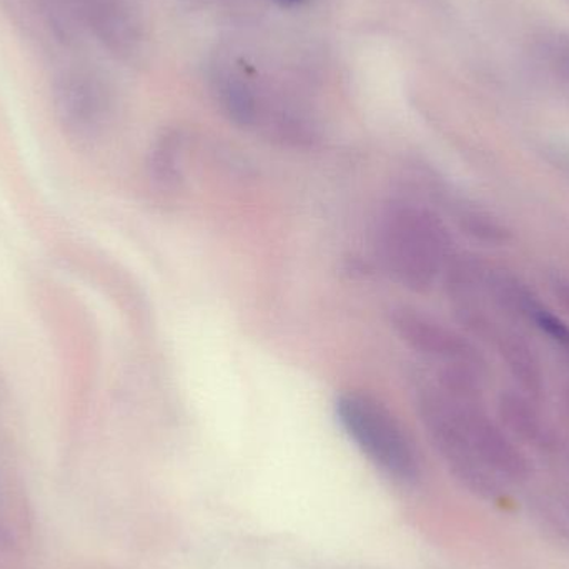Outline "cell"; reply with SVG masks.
I'll return each mask as SVG.
<instances>
[{
	"mask_svg": "<svg viewBox=\"0 0 569 569\" xmlns=\"http://www.w3.org/2000/svg\"><path fill=\"white\" fill-rule=\"evenodd\" d=\"M378 253L395 282L425 293L443 277L455 256L453 240L437 213L418 203L398 202L381 216Z\"/></svg>",
	"mask_w": 569,
	"mask_h": 569,
	"instance_id": "cell-1",
	"label": "cell"
},
{
	"mask_svg": "<svg viewBox=\"0 0 569 569\" xmlns=\"http://www.w3.org/2000/svg\"><path fill=\"white\" fill-rule=\"evenodd\" d=\"M488 303L515 320H530L531 313L541 303L533 290L520 277L491 267L487 287Z\"/></svg>",
	"mask_w": 569,
	"mask_h": 569,
	"instance_id": "cell-10",
	"label": "cell"
},
{
	"mask_svg": "<svg viewBox=\"0 0 569 569\" xmlns=\"http://www.w3.org/2000/svg\"><path fill=\"white\" fill-rule=\"evenodd\" d=\"M491 347L500 355L518 390L533 400L541 401L545 393L543 365L530 341L518 331L501 327L491 341Z\"/></svg>",
	"mask_w": 569,
	"mask_h": 569,
	"instance_id": "cell-9",
	"label": "cell"
},
{
	"mask_svg": "<svg viewBox=\"0 0 569 569\" xmlns=\"http://www.w3.org/2000/svg\"><path fill=\"white\" fill-rule=\"evenodd\" d=\"M533 513L545 530L558 540L569 545V497L567 495H543L535 498Z\"/></svg>",
	"mask_w": 569,
	"mask_h": 569,
	"instance_id": "cell-14",
	"label": "cell"
},
{
	"mask_svg": "<svg viewBox=\"0 0 569 569\" xmlns=\"http://www.w3.org/2000/svg\"><path fill=\"white\" fill-rule=\"evenodd\" d=\"M417 410L431 445L461 487L490 503L503 500V481L475 453L453 398L431 385L418 391Z\"/></svg>",
	"mask_w": 569,
	"mask_h": 569,
	"instance_id": "cell-3",
	"label": "cell"
},
{
	"mask_svg": "<svg viewBox=\"0 0 569 569\" xmlns=\"http://www.w3.org/2000/svg\"><path fill=\"white\" fill-rule=\"evenodd\" d=\"M563 455H565V461H567V467L569 470V438L563 443Z\"/></svg>",
	"mask_w": 569,
	"mask_h": 569,
	"instance_id": "cell-19",
	"label": "cell"
},
{
	"mask_svg": "<svg viewBox=\"0 0 569 569\" xmlns=\"http://www.w3.org/2000/svg\"><path fill=\"white\" fill-rule=\"evenodd\" d=\"M50 97L57 122L70 139H97L112 122L116 99L109 80L83 60H63L50 77Z\"/></svg>",
	"mask_w": 569,
	"mask_h": 569,
	"instance_id": "cell-4",
	"label": "cell"
},
{
	"mask_svg": "<svg viewBox=\"0 0 569 569\" xmlns=\"http://www.w3.org/2000/svg\"><path fill=\"white\" fill-rule=\"evenodd\" d=\"M153 180L166 189H172L180 180V143L177 137L163 136L157 142L150 160Z\"/></svg>",
	"mask_w": 569,
	"mask_h": 569,
	"instance_id": "cell-15",
	"label": "cell"
},
{
	"mask_svg": "<svg viewBox=\"0 0 569 569\" xmlns=\"http://www.w3.org/2000/svg\"><path fill=\"white\" fill-rule=\"evenodd\" d=\"M283 2H300V0H283Z\"/></svg>",
	"mask_w": 569,
	"mask_h": 569,
	"instance_id": "cell-20",
	"label": "cell"
},
{
	"mask_svg": "<svg viewBox=\"0 0 569 569\" xmlns=\"http://www.w3.org/2000/svg\"><path fill=\"white\" fill-rule=\"evenodd\" d=\"M441 390L453 398L471 447L481 463L500 481H507V483L527 481L533 471L530 460L518 447L517 440L505 430L503 425L488 415L481 397L451 393L445 388Z\"/></svg>",
	"mask_w": 569,
	"mask_h": 569,
	"instance_id": "cell-5",
	"label": "cell"
},
{
	"mask_svg": "<svg viewBox=\"0 0 569 569\" xmlns=\"http://www.w3.org/2000/svg\"><path fill=\"white\" fill-rule=\"evenodd\" d=\"M533 56L541 72L569 99V37L558 32L538 37Z\"/></svg>",
	"mask_w": 569,
	"mask_h": 569,
	"instance_id": "cell-12",
	"label": "cell"
},
{
	"mask_svg": "<svg viewBox=\"0 0 569 569\" xmlns=\"http://www.w3.org/2000/svg\"><path fill=\"white\" fill-rule=\"evenodd\" d=\"M73 16L82 36L117 59H133L142 50V20L129 0H73Z\"/></svg>",
	"mask_w": 569,
	"mask_h": 569,
	"instance_id": "cell-7",
	"label": "cell"
},
{
	"mask_svg": "<svg viewBox=\"0 0 569 569\" xmlns=\"http://www.w3.org/2000/svg\"><path fill=\"white\" fill-rule=\"evenodd\" d=\"M551 288H553L555 297L558 298L561 307L569 313V279L558 277V279L553 280V283H551Z\"/></svg>",
	"mask_w": 569,
	"mask_h": 569,
	"instance_id": "cell-17",
	"label": "cell"
},
{
	"mask_svg": "<svg viewBox=\"0 0 569 569\" xmlns=\"http://www.w3.org/2000/svg\"><path fill=\"white\" fill-rule=\"evenodd\" d=\"M538 403L540 401L520 390L503 391L498 398V421L515 440L538 450H555L560 445V438Z\"/></svg>",
	"mask_w": 569,
	"mask_h": 569,
	"instance_id": "cell-8",
	"label": "cell"
},
{
	"mask_svg": "<svg viewBox=\"0 0 569 569\" xmlns=\"http://www.w3.org/2000/svg\"><path fill=\"white\" fill-rule=\"evenodd\" d=\"M391 327L407 347L438 361L443 368H470L487 375V358L477 345L437 318L401 307L391 313Z\"/></svg>",
	"mask_w": 569,
	"mask_h": 569,
	"instance_id": "cell-6",
	"label": "cell"
},
{
	"mask_svg": "<svg viewBox=\"0 0 569 569\" xmlns=\"http://www.w3.org/2000/svg\"><path fill=\"white\" fill-rule=\"evenodd\" d=\"M335 415L351 443L391 480L413 485L421 477V460L403 425L377 398L345 391L335 401Z\"/></svg>",
	"mask_w": 569,
	"mask_h": 569,
	"instance_id": "cell-2",
	"label": "cell"
},
{
	"mask_svg": "<svg viewBox=\"0 0 569 569\" xmlns=\"http://www.w3.org/2000/svg\"><path fill=\"white\" fill-rule=\"evenodd\" d=\"M528 323L533 325L547 340L563 355L569 365V323L560 315L553 313L547 305L541 301L537 310L531 313Z\"/></svg>",
	"mask_w": 569,
	"mask_h": 569,
	"instance_id": "cell-16",
	"label": "cell"
},
{
	"mask_svg": "<svg viewBox=\"0 0 569 569\" xmlns=\"http://www.w3.org/2000/svg\"><path fill=\"white\" fill-rule=\"evenodd\" d=\"M561 398H563L565 408H567V411L569 413V378L567 380V383L563 385V391H561Z\"/></svg>",
	"mask_w": 569,
	"mask_h": 569,
	"instance_id": "cell-18",
	"label": "cell"
},
{
	"mask_svg": "<svg viewBox=\"0 0 569 569\" xmlns=\"http://www.w3.org/2000/svg\"><path fill=\"white\" fill-rule=\"evenodd\" d=\"M460 227L465 233L488 246L500 247L511 240L510 230L497 217L483 210H463L460 213Z\"/></svg>",
	"mask_w": 569,
	"mask_h": 569,
	"instance_id": "cell-13",
	"label": "cell"
},
{
	"mask_svg": "<svg viewBox=\"0 0 569 569\" xmlns=\"http://www.w3.org/2000/svg\"><path fill=\"white\" fill-rule=\"evenodd\" d=\"M237 72H222L216 79V93L223 112L237 126L252 127L260 116L256 87Z\"/></svg>",
	"mask_w": 569,
	"mask_h": 569,
	"instance_id": "cell-11",
	"label": "cell"
}]
</instances>
